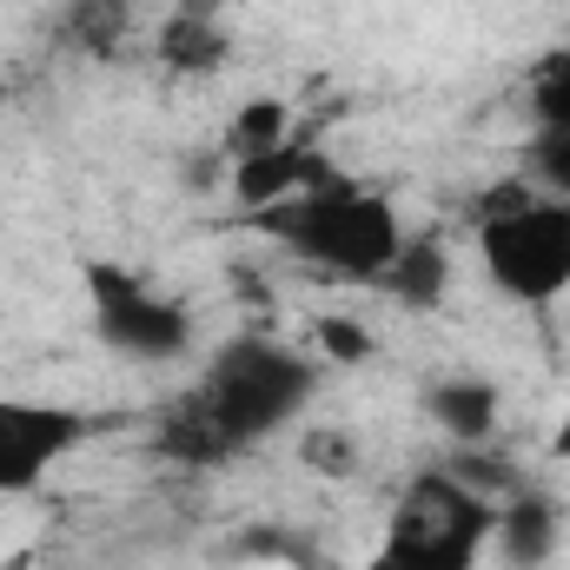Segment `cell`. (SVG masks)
Listing matches in <instances>:
<instances>
[{
  "label": "cell",
  "mask_w": 570,
  "mask_h": 570,
  "mask_svg": "<svg viewBox=\"0 0 570 570\" xmlns=\"http://www.w3.org/2000/svg\"><path fill=\"white\" fill-rule=\"evenodd\" d=\"M312 399V365L273 338H233L213 352L199 385L166 412L159 451L179 464H226L239 444L273 438Z\"/></svg>",
  "instance_id": "cell-1"
},
{
  "label": "cell",
  "mask_w": 570,
  "mask_h": 570,
  "mask_svg": "<svg viewBox=\"0 0 570 570\" xmlns=\"http://www.w3.org/2000/svg\"><path fill=\"white\" fill-rule=\"evenodd\" d=\"M259 226L285 253H298L305 266L338 273V279H372V285L405 246V226H399L392 199L372 193V186H352V179H332L318 193L285 199L273 213H259Z\"/></svg>",
  "instance_id": "cell-2"
},
{
  "label": "cell",
  "mask_w": 570,
  "mask_h": 570,
  "mask_svg": "<svg viewBox=\"0 0 570 570\" xmlns=\"http://www.w3.org/2000/svg\"><path fill=\"white\" fill-rule=\"evenodd\" d=\"M498 524V498L471 491L458 471H419L385 524V558L399 570H478Z\"/></svg>",
  "instance_id": "cell-3"
},
{
  "label": "cell",
  "mask_w": 570,
  "mask_h": 570,
  "mask_svg": "<svg viewBox=\"0 0 570 570\" xmlns=\"http://www.w3.org/2000/svg\"><path fill=\"white\" fill-rule=\"evenodd\" d=\"M478 259L491 285L518 305H551L570 292V206L531 193L524 206L478 219Z\"/></svg>",
  "instance_id": "cell-4"
},
{
  "label": "cell",
  "mask_w": 570,
  "mask_h": 570,
  "mask_svg": "<svg viewBox=\"0 0 570 570\" xmlns=\"http://www.w3.org/2000/svg\"><path fill=\"white\" fill-rule=\"evenodd\" d=\"M87 285H94V325L114 352H127L140 365H166L193 345V312L179 298L140 285L120 266H87Z\"/></svg>",
  "instance_id": "cell-5"
},
{
  "label": "cell",
  "mask_w": 570,
  "mask_h": 570,
  "mask_svg": "<svg viewBox=\"0 0 570 570\" xmlns=\"http://www.w3.org/2000/svg\"><path fill=\"white\" fill-rule=\"evenodd\" d=\"M87 419L47 399H0V498H27L47 484L60 458L87 444Z\"/></svg>",
  "instance_id": "cell-6"
},
{
  "label": "cell",
  "mask_w": 570,
  "mask_h": 570,
  "mask_svg": "<svg viewBox=\"0 0 570 570\" xmlns=\"http://www.w3.org/2000/svg\"><path fill=\"white\" fill-rule=\"evenodd\" d=\"M531 146H524V173L570 206V47H551L531 67Z\"/></svg>",
  "instance_id": "cell-7"
},
{
  "label": "cell",
  "mask_w": 570,
  "mask_h": 570,
  "mask_svg": "<svg viewBox=\"0 0 570 570\" xmlns=\"http://www.w3.org/2000/svg\"><path fill=\"white\" fill-rule=\"evenodd\" d=\"M332 179H345V173L305 140H285V146H273V153L233 159V199H239L246 213H273V206L298 199V193H318V186H332Z\"/></svg>",
  "instance_id": "cell-8"
},
{
  "label": "cell",
  "mask_w": 570,
  "mask_h": 570,
  "mask_svg": "<svg viewBox=\"0 0 570 570\" xmlns=\"http://www.w3.org/2000/svg\"><path fill=\"white\" fill-rule=\"evenodd\" d=\"M558 538H564V518L544 491H504L498 498V524H491V544H498V564L504 570H544L558 558Z\"/></svg>",
  "instance_id": "cell-9"
},
{
  "label": "cell",
  "mask_w": 570,
  "mask_h": 570,
  "mask_svg": "<svg viewBox=\"0 0 570 570\" xmlns=\"http://www.w3.org/2000/svg\"><path fill=\"white\" fill-rule=\"evenodd\" d=\"M233 53L226 27H219V0H186L166 27H159V60L173 73H213Z\"/></svg>",
  "instance_id": "cell-10"
},
{
  "label": "cell",
  "mask_w": 570,
  "mask_h": 570,
  "mask_svg": "<svg viewBox=\"0 0 570 570\" xmlns=\"http://www.w3.org/2000/svg\"><path fill=\"white\" fill-rule=\"evenodd\" d=\"M425 412L444 425V438L484 444L498 431V385H484V379H438L425 392Z\"/></svg>",
  "instance_id": "cell-11"
},
{
  "label": "cell",
  "mask_w": 570,
  "mask_h": 570,
  "mask_svg": "<svg viewBox=\"0 0 570 570\" xmlns=\"http://www.w3.org/2000/svg\"><path fill=\"white\" fill-rule=\"evenodd\" d=\"M379 285H385L399 305H438V298H444V285H451V253H444V239L405 233L399 259L379 273Z\"/></svg>",
  "instance_id": "cell-12"
},
{
  "label": "cell",
  "mask_w": 570,
  "mask_h": 570,
  "mask_svg": "<svg viewBox=\"0 0 570 570\" xmlns=\"http://www.w3.org/2000/svg\"><path fill=\"white\" fill-rule=\"evenodd\" d=\"M292 114H285V100H246L239 114H233V159H246V153H273L285 146L292 134Z\"/></svg>",
  "instance_id": "cell-13"
},
{
  "label": "cell",
  "mask_w": 570,
  "mask_h": 570,
  "mask_svg": "<svg viewBox=\"0 0 570 570\" xmlns=\"http://www.w3.org/2000/svg\"><path fill=\"white\" fill-rule=\"evenodd\" d=\"M312 332H318V352L338 358V365H365V358H372V332H365L358 318H318Z\"/></svg>",
  "instance_id": "cell-14"
},
{
  "label": "cell",
  "mask_w": 570,
  "mask_h": 570,
  "mask_svg": "<svg viewBox=\"0 0 570 570\" xmlns=\"http://www.w3.org/2000/svg\"><path fill=\"white\" fill-rule=\"evenodd\" d=\"M305 464L312 471H352L358 464V438L352 431H312L305 438Z\"/></svg>",
  "instance_id": "cell-15"
},
{
  "label": "cell",
  "mask_w": 570,
  "mask_h": 570,
  "mask_svg": "<svg viewBox=\"0 0 570 570\" xmlns=\"http://www.w3.org/2000/svg\"><path fill=\"white\" fill-rule=\"evenodd\" d=\"M73 33H80L87 47H114V33H120V20H114V7H107V0H87V7L73 13Z\"/></svg>",
  "instance_id": "cell-16"
},
{
  "label": "cell",
  "mask_w": 570,
  "mask_h": 570,
  "mask_svg": "<svg viewBox=\"0 0 570 570\" xmlns=\"http://www.w3.org/2000/svg\"><path fill=\"white\" fill-rule=\"evenodd\" d=\"M551 458H564L570 464V412H564V425H558V438H551Z\"/></svg>",
  "instance_id": "cell-17"
},
{
  "label": "cell",
  "mask_w": 570,
  "mask_h": 570,
  "mask_svg": "<svg viewBox=\"0 0 570 570\" xmlns=\"http://www.w3.org/2000/svg\"><path fill=\"white\" fill-rule=\"evenodd\" d=\"M372 570H399V564H392V558H385V551H379V558H372Z\"/></svg>",
  "instance_id": "cell-18"
}]
</instances>
